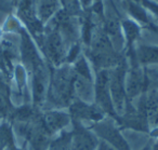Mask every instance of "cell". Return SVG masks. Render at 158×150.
<instances>
[{
    "label": "cell",
    "instance_id": "d6986e66",
    "mask_svg": "<svg viewBox=\"0 0 158 150\" xmlns=\"http://www.w3.org/2000/svg\"><path fill=\"white\" fill-rule=\"evenodd\" d=\"M153 150H158V145L157 146H155V147H154V149Z\"/></svg>",
    "mask_w": 158,
    "mask_h": 150
},
{
    "label": "cell",
    "instance_id": "7c38bea8",
    "mask_svg": "<svg viewBox=\"0 0 158 150\" xmlns=\"http://www.w3.org/2000/svg\"><path fill=\"white\" fill-rule=\"evenodd\" d=\"M121 27H123V31H125V36H126V39H127L128 46L129 47L132 46L134 40L140 35V28H139V26L135 23L132 22V21L127 20V21H123V24H121Z\"/></svg>",
    "mask_w": 158,
    "mask_h": 150
},
{
    "label": "cell",
    "instance_id": "2e32d148",
    "mask_svg": "<svg viewBox=\"0 0 158 150\" xmlns=\"http://www.w3.org/2000/svg\"><path fill=\"white\" fill-rule=\"evenodd\" d=\"M99 150H115V149H113L112 147H110V145H107L106 143H102L101 145H100V147H99Z\"/></svg>",
    "mask_w": 158,
    "mask_h": 150
},
{
    "label": "cell",
    "instance_id": "8fae6325",
    "mask_svg": "<svg viewBox=\"0 0 158 150\" xmlns=\"http://www.w3.org/2000/svg\"><path fill=\"white\" fill-rule=\"evenodd\" d=\"M134 57L140 65H158V47L144 44L138 47Z\"/></svg>",
    "mask_w": 158,
    "mask_h": 150
},
{
    "label": "cell",
    "instance_id": "e0dca14e",
    "mask_svg": "<svg viewBox=\"0 0 158 150\" xmlns=\"http://www.w3.org/2000/svg\"><path fill=\"white\" fill-rule=\"evenodd\" d=\"M0 69L5 70V65H3V63H2V59H1V56H0Z\"/></svg>",
    "mask_w": 158,
    "mask_h": 150
},
{
    "label": "cell",
    "instance_id": "30bf717a",
    "mask_svg": "<svg viewBox=\"0 0 158 150\" xmlns=\"http://www.w3.org/2000/svg\"><path fill=\"white\" fill-rule=\"evenodd\" d=\"M69 122V118L67 115L59 111H49L44 115L42 123L49 133L57 132Z\"/></svg>",
    "mask_w": 158,
    "mask_h": 150
},
{
    "label": "cell",
    "instance_id": "8992f818",
    "mask_svg": "<svg viewBox=\"0 0 158 150\" xmlns=\"http://www.w3.org/2000/svg\"><path fill=\"white\" fill-rule=\"evenodd\" d=\"M148 84V77L144 72V70L139 65L132 67L125 80L126 95L128 97H134L146 90Z\"/></svg>",
    "mask_w": 158,
    "mask_h": 150
},
{
    "label": "cell",
    "instance_id": "4fadbf2b",
    "mask_svg": "<svg viewBox=\"0 0 158 150\" xmlns=\"http://www.w3.org/2000/svg\"><path fill=\"white\" fill-rule=\"evenodd\" d=\"M63 11L73 16L81 15L82 8L79 0H59Z\"/></svg>",
    "mask_w": 158,
    "mask_h": 150
},
{
    "label": "cell",
    "instance_id": "ffe728a7",
    "mask_svg": "<svg viewBox=\"0 0 158 150\" xmlns=\"http://www.w3.org/2000/svg\"><path fill=\"white\" fill-rule=\"evenodd\" d=\"M153 1H155V2H156V1H158V0H153Z\"/></svg>",
    "mask_w": 158,
    "mask_h": 150
},
{
    "label": "cell",
    "instance_id": "277c9868",
    "mask_svg": "<svg viewBox=\"0 0 158 150\" xmlns=\"http://www.w3.org/2000/svg\"><path fill=\"white\" fill-rule=\"evenodd\" d=\"M126 69L123 62L113 69H110V91L113 105L117 107L118 111L125 110L126 107ZM115 107V108H116Z\"/></svg>",
    "mask_w": 158,
    "mask_h": 150
},
{
    "label": "cell",
    "instance_id": "5b68a950",
    "mask_svg": "<svg viewBox=\"0 0 158 150\" xmlns=\"http://www.w3.org/2000/svg\"><path fill=\"white\" fill-rule=\"evenodd\" d=\"M95 95L98 107L107 112H114V105L110 91V69L99 70L95 82Z\"/></svg>",
    "mask_w": 158,
    "mask_h": 150
},
{
    "label": "cell",
    "instance_id": "6da1fadb",
    "mask_svg": "<svg viewBox=\"0 0 158 150\" xmlns=\"http://www.w3.org/2000/svg\"><path fill=\"white\" fill-rule=\"evenodd\" d=\"M75 71L73 67L65 65L61 66L59 69L53 72L51 81L49 95L54 103L60 105H66L72 100L74 95V83Z\"/></svg>",
    "mask_w": 158,
    "mask_h": 150
},
{
    "label": "cell",
    "instance_id": "5bb4252c",
    "mask_svg": "<svg viewBox=\"0 0 158 150\" xmlns=\"http://www.w3.org/2000/svg\"><path fill=\"white\" fill-rule=\"evenodd\" d=\"M84 11H90L94 6L101 2V0H79Z\"/></svg>",
    "mask_w": 158,
    "mask_h": 150
},
{
    "label": "cell",
    "instance_id": "3957f363",
    "mask_svg": "<svg viewBox=\"0 0 158 150\" xmlns=\"http://www.w3.org/2000/svg\"><path fill=\"white\" fill-rule=\"evenodd\" d=\"M14 8H16V15L20 21L24 23L29 33L37 38L39 43L41 44L44 36V24L38 18L36 0H16Z\"/></svg>",
    "mask_w": 158,
    "mask_h": 150
},
{
    "label": "cell",
    "instance_id": "52a82bcc",
    "mask_svg": "<svg viewBox=\"0 0 158 150\" xmlns=\"http://www.w3.org/2000/svg\"><path fill=\"white\" fill-rule=\"evenodd\" d=\"M69 150H94L97 147L95 138L82 128H76L68 140Z\"/></svg>",
    "mask_w": 158,
    "mask_h": 150
},
{
    "label": "cell",
    "instance_id": "ac0fdd59",
    "mask_svg": "<svg viewBox=\"0 0 158 150\" xmlns=\"http://www.w3.org/2000/svg\"><path fill=\"white\" fill-rule=\"evenodd\" d=\"M11 2H12V5H13V7H14V6H15V3H16V0H12Z\"/></svg>",
    "mask_w": 158,
    "mask_h": 150
},
{
    "label": "cell",
    "instance_id": "ba28073f",
    "mask_svg": "<svg viewBox=\"0 0 158 150\" xmlns=\"http://www.w3.org/2000/svg\"><path fill=\"white\" fill-rule=\"evenodd\" d=\"M97 130L104 139L110 141L118 150H129L126 140L110 123H100L97 126Z\"/></svg>",
    "mask_w": 158,
    "mask_h": 150
},
{
    "label": "cell",
    "instance_id": "9c48e42d",
    "mask_svg": "<svg viewBox=\"0 0 158 150\" xmlns=\"http://www.w3.org/2000/svg\"><path fill=\"white\" fill-rule=\"evenodd\" d=\"M72 113L75 118L87 120H101L103 118V110L100 107L90 106L85 102H76L72 105Z\"/></svg>",
    "mask_w": 158,
    "mask_h": 150
},
{
    "label": "cell",
    "instance_id": "9a60e30c",
    "mask_svg": "<svg viewBox=\"0 0 158 150\" xmlns=\"http://www.w3.org/2000/svg\"><path fill=\"white\" fill-rule=\"evenodd\" d=\"M13 5H12V2H8V1H3V0H1L0 1V12H6V13H8V12H11V10L13 9Z\"/></svg>",
    "mask_w": 158,
    "mask_h": 150
},
{
    "label": "cell",
    "instance_id": "7a4b0ae2",
    "mask_svg": "<svg viewBox=\"0 0 158 150\" xmlns=\"http://www.w3.org/2000/svg\"><path fill=\"white\" fill-rule=\"evenodd\" d=\"M44 36L41 47L48 59L55 66H60L66 56V43L54 24L48 22V27L44 29Z\"/></svg>",
    "mask_w": 158,
    "mask_h": 150
}]
</instances>
